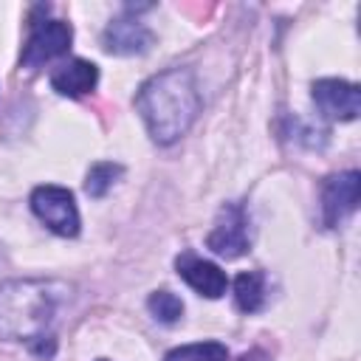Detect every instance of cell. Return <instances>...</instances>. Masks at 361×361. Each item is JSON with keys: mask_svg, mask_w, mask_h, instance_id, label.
Returning <instances> with one entry per match:
<instances>
[{"mask_svg": "<svg viewBox=\"0 0 361 361\" xmlns=\"http://www.w3.org/2000/svg\"><path fill=\"white\" fill-rule=\"evenodd\" d=\"M175 268H178L180 279H183L192 290H197L200 296H206V299H217V296L226 293L228 279H226V274H223L214 262L200 259V257L192 254V251H183V254L175 259Z\"/></svg>", "mask_w": 361, "mask_h": 361, "instance_id": "obj_8", "label": "cell"}, {"mask_svg": "<svg viewBox=\"0 0 361 361\" xmlns=\"http://www.w3.org/2000/svg\"><path fill=\"white\" fill-rule=\"evenodd\" d=\"M164 361H228V350L220 341H197L175 347Z\"/></svg>", "mask_w": 361, "mask_h": 361, "instance_id": "obj_12", "label": "cell"}, {"mask_svg": "<svg viewBox=\"0 0 361 361\" xmlns=\"http://www.w3.org/2000/svg\"><path fill=\"white\" fill-rule=\"evenodd\" d=\"M96 82H99V68L87 59H71L51 73V87L59 96H71V99L90 93Z\"/></svg>", "mask_w": 361, "mask_h": 361, "instance_id": "obj_10", "label": "cell"}, {"mask_svg": "<svg viewBox=\"0 0 361 361\" xmlns=\"http://www.w3.org/2000/svg\"><path fill=\"white\" fill-rule=\"evenodd\" d=\"M135 110L141 113L152 141H178L200 113V96L192 71L169 68L147 79L135 96Z\"/></svg>", "mask_w": 361, "mask_h": 361, "instance_id": "obj_1", "label": "cell"}, {"mask_svg": "<svg viewBox=\"0 0 361 361\" xmlns=\"http://www.w3.org/2000/svg\"><path fill=\"white\" fill-rule=\"evenodd\" d=\"M99 361H104V358H99Z\"/></svg>", "mask_w": 361, "mask_h": 361, "instance_id": "obj_16", "label": "cell"}, {"mask_svg": "<svg viewBox=\"0 0 361 361\" xmlns=\"http://www.w3.org/2000/svg\"><path fill=\"white\" fill-rule=\"evenodd\" d=\"M313 102L327 118L353 121L361 110V90L344 79H319L313 82Z\"/></svg>", "mask_w": 361, "mask_h": 361, "instance_id": "obj_6", "label": "cell"}, {"mask_svg": "<svg viewBox=\"0 0 361 361\" xmlns=\"http://www.w3.org/2000/svg\"><path fill=\"white\" fill-rule=\"evenodd\" d=\"M31 209L54 234H62V237L79 234V212L71 189L54 186V183L37 186L31 192Z\"/></svg>", "mask_w": 361, "mask_h": 361, "instance_id": "obj_3", "label": "cell"}, {"mask_svg": "<svg viewBox=\"0 0 361 361\" xmlns=\"http://www.w3.org/2000/svg\"><path fill=\"white\" fill-rule=\"evenodd\" d=\"M56 285L45 279H11L0 285V338L34 341L45 336L56 313Z\"/></svg>", "mask_w": 361, "mask_h": 361, "instance_id": "obj_2", "label": "cell"}, {"mask_svg": "<svg viewBox=\"0 0 361 361\" xmlns=\"http://www.w3.org/2000/svg\"><path fill=\"white\" fill-rule=\"evenodd\" d=\"M248 243H251V240H248V220H245L243 206L226 203V206L217 212V220H214L212 234L206 237V245H209L217 257L237 259L240 254L248 251Z\"/></svg>", "mask_w": 361, "mask_h": 361, "instance_id": "obj_4", "label": "cell"}, {"mask_svg": "<svg viewBox=\"0 0 361 361\" xmlns=\"http://www.w3.org/2000/svg\"><path fill=\"white\" fill-rule=\"evenodd\" d=\"M102 45L110 54L118 56H130V54H144L152 45V31L135 20V17H116L104 34H102Z\"/></svg>", "mask_w": 361, "mask_h": 361, "instance_id": "obj_9", "label": "cell"}, {"mask_svg": "<svg viewBox=\"0 0 361 361\" xmlns=\"http://www.w3.org/2000/svg\"><path fill=\"white\" fill-rule=\"evenodd\" d=\"M262 274L259 271H243L234 279V299L243 313H257L262 307Z\"/></svg>", "mask_w": 361, "mask_h": 361, "instance_id": "obj_11", "label": "cell"}, {"mask_svg": "<svg viewBox=\"0 0 361 361\" xmlns=\"http://www.w3.org/2000/svg\"><path fill=\"white\" fill-rule=\"evenodd\" d=\"M121 175V166L113 164V161H102V164H93L90 172H87V180H85V189L90 197H102L113 183L116 178Z\"/></svg>", "mask_w": 361, "mask_h": 361, "instance_id": "obj_14", "label": "cell"}, {"mask_svg": "<svg viewBox=\"0 0 361 361\" xmlns=\"http://www.w3.org/2000/svg\"><path fill=\"white\" fill-rule=\"evenodd\" d=\"M31 350H34V355H39V358H51V355H54V336H37V338L31 341Z\"/></svg>", "mask_w": 361, "mask_h": 361, "instance_id": "obj_15", "label": "cell"}, {"mask_svg": "<svg viewBox=\"0 0 361 361\" xmlns=\"http://www.w3.org/2000/svg\"><path fill=\"white\" fill-rule=\"evenodd\" d=\"M147 307H149V313H152L158 322H164V324H172V322H178V319L183 316V302H180V296H175L172 290H155V293H149Z\"/></svg>", "mask_w": 361, "mask_h": 361, "instance_id": "obj_13", "label": "cell"}, {"mask_svg": "<svg viewBox=\"0 0 361 361\" xmlns=\"http://www.w3.org/2000/svg\"><path fill=\"white\" fill-rule=\"evenodd\" d=\"M71 39H73V31H71V25L62 23V20H48V23L42 20V23H34V31H31L25 48H23L20 62H23L25 68H39V65H45V62H51V59L68 54Z\"/></svg>", "mask_w": 361, "mask_h": 361, "instance_id": "obj_5", "label": "cell"}, {"mask_svg": "<svg viewBox=\"0 0 361 361\" xmlns=\"http://www.w3.org/2000/svg\"><path fill=\"white\" fill-rule=\"evenodd\" d=\"M361 195V175L358 172H341L324 180L322 189V217L324 226H338L344 217H350L358 206Z\"/></svg>", "mask_w": 361, "mask_h": 361, "instance_id": "obj_7", "label": "cell"}]
</instances>
